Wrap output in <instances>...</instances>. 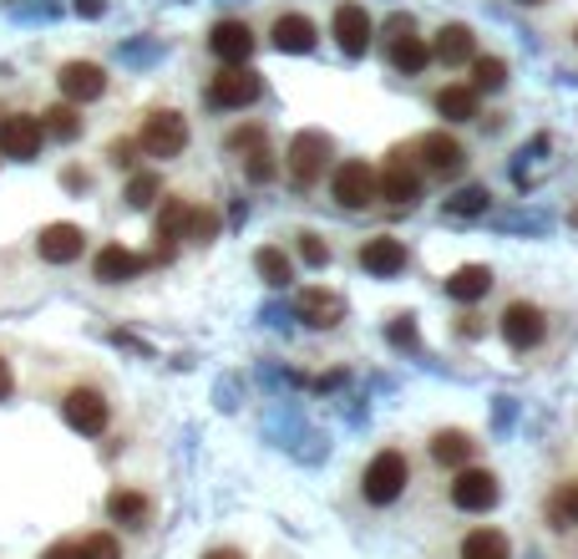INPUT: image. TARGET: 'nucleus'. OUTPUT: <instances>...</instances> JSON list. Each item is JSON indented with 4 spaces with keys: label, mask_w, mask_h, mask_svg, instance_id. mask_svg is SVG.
I'll return each mask as SVG.
<instances>
[{
    "label": "nucleus",
    "mask_w": 578,
    "mask_h": 559,
    "mask_svg": "<svg viewBox=\"0 0 578 559\" xmlns=\"http://www.w3.org/2000/svg\"><path fill=\"white\" fill-rule=\"evenodd\" d=\"M137 147H143L147 158H178V153L188 147V122H184V112H173V107L147 112L143 128H137Z\"/></svg>",
    "instance_id": "1"
},
{
    "label": "nucleus",
    "mask_w": 578,
    "mask_h": 559,
    "mask_svg": "<svg viewBox=\"0 0 578 559\" xmlns=\"http://www.w3.org/2000/svg\"><path fill=\"white\" fill-rule=\"evenodd\" d=\"M360 489H366V498L376 508L396 504V498H401V489H407V458L396 453V448L376 453V458H370V468H366V479H360Z\"/></svg>",
    "instance_id": "2"
},
{
    "label": "nucleus",
    "mask_w": 578,
    "mask_h": 559,
    "mask_svg": "<svg viewBox=\"0 0 578 559\" xmlns=\"http://www.w3.org/2000/svg\"><path fill=\"white\" fill-rule=\"evenodd\" d=\"M498 331H502V341H508V347L533 351L543 336H548V320H543V310L533 306V300H513V306L498 316Z\"/></svg>",
    "instance_id": "3"
},
{
    "label": "nucleus",
    "mask_w": 578,
    "mask_h": 559,
    "mask_svg": "<svg viewBox=\"0 0 578 559\" xmlns=\"http://www.w3.org/2000/svg\"><path fill=\"white\" fill-rule=\"evenodd\" d=\"M46 143L41 133V118L31 112H11V118H0V158H15V163H31Z\"/></svg>",
    "instance_id": "4"
},
{
    "label": "nucleus",
    "mask_w": 578,
    "mask_h": 559,
    "mask_svg": "<svg viewBox=\"0 0 578 559\" xmlns=\"http://www.w3.org/2000/svg\"><path fill=\"white\" fill-rule=\"evenodd\" d=\"M264 92V81L249 67H224L209 81V107H254Z\"/></svg>",
    "instance_id": "5"
},
{
    "label": "nucleus",
    "mask_w": 578,
    "mask_h": 559,
    "mask_svg": "<svg viewBox=\"0 0 578 559\" xmlns=\"http://www.w3.org/2000/svg\"><path fill=\"white\" fill-rule=\"evenodd\" d=\"M498 498H502V489L487 468H462L457 479H452V504L467 508V514H487Z\"/></svg>",
    "instance_id": "6"
},
{
    "label": "nucleus",
    "mask_w": 578,
    "mask_h": 559,
    "mask_svg": "<svg viewBox=\"0 0 578 559\" xmlns=\"http://www.w3.org/2000/svg\"><path fill=\"white\" fill-rule=\"evenodd\" d=\"M325 158H330V138L325 133H300L289 143V178L300 188H310L320 174H325Z\"/></svg>",
    "instance_id": "7"
},
{
    "label": "nucleus",
    "mask_w": 578,
    "mask_h": 559,
    "mask_svg": "<svg viewBox=\"0 0 578 559\" xmlns=\"http://www.w3.org/2000/svg\"><path fill=\"white\" fill-rule=\"evenodd\" d=\"M330 188H335V204H341V209H370V204H376V168H370V163H341Z\"/></svg>",
    "instance_id": "8"
},
{
    "label": "nucleus",
    "mask_w": 578,
    "mask_h": 559,
    "mask_svg": "<svg viewBox=\"0 0 578 559\" xmlns=\"http://www.w3.org/2000/svg\"><path fill=\"white\" fill-rule=\"evenodd\" d=\"M56 87H62L66 102H97V97L107 92V72L97 67V62H66V67L56 72Z\"/></svg>",
    "instance_id": "9"
},
{
    "label": "nucleus",
    "mask_w": 578,
    "mask_h": 559,
    "mask_svg": "<svg viewBox=\"0 0 578 559\" xmlns=\"http://www.w3.org/2000/svg\"><path fill=\"white\" fill-rule=\"evenodd\" d=\"M62 417L77 427V432L97 438V432L107 427V402H102V392H92V386H77V392H66Z\"/></svg>",
    "instance_id": "10"
},
{
    "label": "nucleus",
    "mask_w": 578,
    "mask_h": 559,
    "mask_svg": "<svg viewBox=\"0 0 578 559\" xmlns=\"http://www.w3.org/2000/svg\"><path fill=\"white\" fill-rule=\"evenodd\" d=\"M294 316H300L304 326H315V331H330V326L345 320V300L335 291H325V285H310V291L294 300Z\"/></svg>",
    "instance_id": "11"
},
{
    "label": "nucleus",
    "mask_w": 578,
    "mask_h": 559,
    "mask_svg": "<svg viewBox=\"0 0 578 559\" xmlns=\"http://www.w3.org/2000/svg\"><path fill=\"white\" fill-rule=\"evenodd\" d=\"M209 52L224 62V67H244L254 56V31L244 26V21H219V26L209 31Z\"/></svg>",
    "instance_id": "12"
},
{
    "label": "nucleus",
    "mask_w": 578,
    "mask_h": 559,
    "mask_svg": "<svg viewBox=\"0 0 578 559\" xmlns=\"http://www.w3.org/2000/svg\"><path fill=\"white\" fill-rule=\"evenodd\" d=\"M330 31H335V41H341L345 56H366V46H370V15L360 11L355 0L335 6V21H330Z\"/></svg>",
    "instance_id": "13"
},
{
    "label": "nucleus",
    "mask_w": 578,
    "mask_h": 559,
    "mask_svg": "<svg viewBox=\"0 0 578 559\" xmlns=\"http://www.w3.org/2000/svg\"><path fill=\"white\" fill-rule=\"evenodd\" d=\"M81 250H87V234H81L77 224H46L36 240V254L46 265H71Z\"/></svg>",
    "instance_id": "14"
},
{
    "label": "nucleus",
    "mask_w": 578,
    "mask_h": 559,
    "mask_svg": "<svg viewBox=\"0 0 578 559\" xmlns=\"http://www.w3.org/2000/svg\"><path fill=\"white\" fill-rule=\"evenodd\" d=\"M426 62H432V52H426V36H416V31H411V21H396L391 67L401 72V77H421V72H426Z\"/></svg>",
    "instance_id": "15"
},
{
    "label": "nucleus",
    "mask_w": 578,
    "mask_h": 559,
    "mask_svg": "<svg viewBox=\"0 0 578 559\" xmlns=\"http://www.w3.org/2000/svg\"><path fill=\"white\" fill-rule=\"evenodd\" d=\"M143 270H147V260H143V254H132L127 244H102L92 275L102 280V285H122V280H137Z\"/></svg>",
    "instance_id": "16"
},
{
    "label": "nucleus",
    "mask_w": 578,
    "mask_h": 559,
    "mask_svg": "<svg viewBox=\"0 0 578 559\" xmlns=\"http://www.w3.org/2000/svg\"><path fill=\"white\" fill-rule=\"evenodd\" d=\"M376 199H391V204H416L421 199V174L411 163H386L376 174Z\"/></svg>",
    "instance_id": "17"
},
{
    "label": "nucleus",
    "mask_w": 578,
    "mask_h": 559,
    "mask_svg": "<svg viewBox=\"0 0 578 559\" xmlns=\"http://www.w3.org/2000/svg\"><path fill=\"white\" fill-rule=\"evenodd\" d=\"M269 41H275L279 52H289V56H300V52H315V21H310V15H279L275 26H269Z\"/></svg>",
    "instance_id": "18"
},
{
    "label": "nucleus",
    "mask_w": 578,
    "mask_h": 559,
    "mask_svg": "<svg viewBox=\"0 0 578 559\" xmlns=\"http://www.w3.org/2000/svg\"><path fill=\"white\" fill-rule=\"evenodd\" d=\"M436 62H447V67H462V62H473L477 56V31L462 26V21H452V26L436 31V46H432Z\"/></svg>",
    "instance_id": "19"
},
{
    "label": "nucleus",
    "mask_w": 578,
    "mask_h": 559,
    "mask_svg": "<svg viewBox=\"0 0 578 559\" xmlns=\"http://www.w3.org/2000/svg\"><path fill=\"white\" fill-rule=\"evenodd\" d=\"M401 265H407V244L391 234H376L360 244V270H370V275H396Z\"/></svg>",
    "instance_id": "20"
},
{
    "label": "nucleus",
    "mask_w": 578,
    "mask_h": 559,
    "mask_svg": "<svg viewBox=\"0 0 578 559\" xmlns=\"http://www.w3.org/2000/svg\"><path fill=\"white\" fill-rule=\"evenodd\" d=\"M421 168L436 178H447L462 168V143L447 133H432V138H421Z\"/></svg>",
    "instance_id": "21"
},
{
    "label": "nucleus",
    "mask_w": 578,
    "mask_h": 559,
    "mask_svg": "<svg viewBox=\"0 0 578 559\" xmlns=\"http://www.w3.org/2000/svg\"><path fill=\"white\" fill-rule=\"evenodd\" d=\"M436 112L447 122H473L477 118V87H467V81L442 87V92H436Z\"/></svg>",
    "instance_id": "22"
},
{
    "label": "nucleus",
    "mask_w": 578,
    "mask_h": 559,
    "mask_svg": "<svg viewBox=\"0 0 578 559\" xmlns=\"http://www.w3.org/2000/svg\"><path fill=\"white\" fill-rule=\"evenodd\" d=\"M188 234V204L184 199H168L158 213V260H168L173 244Z\"/></svg>",
    "instance_id": "23"
},
{
    "label": "nucleus",
    "mask_w": 578,
    "mask_h": 559,
    "mask_svg": "<svg viewBox=\"0 0 578 559\" xmlns=\"http://www.w3.org/2000/svg\"><path fill=\"white\" fill-rule=\"evenodd\" d=\"M462 559H513V545L498 529H473L462 539Z\"/></svg>",
    "instance_id": "24"
},
{
    "label": "nucleus",
    "mask_w": 578,
    "mask_h": 559,
    "mask_svg": "<svg viewBox=\"0 0 578 559\" xmlns=\"http://www.w3.org/2000/svg\"><path fill=\"white\" fill-rule=\"evenodd\" d=\"M487 291H492V270H487V265H462L457 275L447 280L452 300H482Z\"/></svg>",
    "instance_id": "25"
},
{
    "label": "nucleus",
    "mask_w": 578,
    "mask_h": 559,
    "mask_svg": "<svg viewBox=\"0 0 578 559\" xmlns=\"http://www.w3.org/2000/svg\"><path fill=\"white\" fill-rule=\"evenodd\" d=\"M41 133H52V138H62V143H71V138L81 133V112H77V102H56V107H46V112H41Z\"/></svg>",
    "instance_id": "26"
},
{
    "label": "nucleus",
    "mask_w": 578,
    "mask_h": 559,
    "mask_svg": "<svg viewBox=\"0 0 578 559\" xmlns=\"http://www.w3.org/2000/svg\"><path fill=\"white\" fill-rule=\"evenodd\" d=\"M432 458L436 463H447V468H467V458H473V438L457 432V427H447V432H436Z\"/></svg>",
    "instance_id": "27"
},
{
    "label": "nucleus",
    "mask_w": 578,
    "mask_h": 559,
    "mask_svg": "<svg viewBox=\"0 0 578 559\" xmlns=\"http://www.w3.org/2000/svg\"><path fill=\"white\" fill-rule=\"evenodd\" d=\"M107 514L118 524H143L147 519V498L137 489H118L112 498H107Z\"/></svg>",
    "instance_id": "28"
},
{
    "label": "nucleus",
    "mask_w": 578,
    "mask_h": 559,
    "mask_svg": "<svg viewBox=\"0 0 578 559\" xmlns=\"http://www.w3.org/2000/svg\"><path fill=\"white\" fill-rule=\"evenodd\" d=\"M548 519L558 529H578V483H564V489L548 498Z\"/></svg>",
    "instance_id": "29"
},
{
    "label": "nucleus",
    "mask_w": 578,
    "mask_h": 559,
    "mask_svg": "<svg viewBox=\"0 0 578 559\" xmlns=\"http://www.w3.org/2000/svg\"><path fill=\"white\" fill-rule=\"evenodd\" d=\"M502 81H508V62H502V56H473V87L498 92Z\"/></svg>",
    "instance_id": "30"
},
{
    "label": "nucleus",
    "mask_w": 578,
    "mask_h": 559,
    "mask_svg": "<svg viewBox=\"0 0 578 559\" xmlns=\"http://www.w3.org/2000/svg\"><path fill=\"white\" fill-rule=\"evenodd\" d=\"M482 209H487V188L482 184L457 188V194L447 199V213H457V219H462V213H482Z\"/></svg>",
    "instance_id": "31"
},
{
    "label": "nucleus",
    "mask_w": 578,
    "mask_h": 559,
    "mask_svg": "<svg viewBox=\"0 0 578 559\" xmlns=\"http://www.w3.org/2000/svg\"><path fill=\"white\" fill-rule=\"evenodd\" d=\"M254 265H259V275L269 280V285H289V260L279 250H259L254 254Z\"/></svg>",
    "instance_id": "32"
},
{
    "label": "nucleus",
    "mask_w": 578,
    "mask_h": 559,
    "mask_svg": "<svg viewBox=\"0 0 578 559\" xmlns=\"http://www.w3.org/2000/svg\"><path fill=\"white\" fill-rule=\"evenodd\" d=\"M77 559H122V549H118L112 534H92V539H81L77 545Z\"/></svg>",
    "instance_id": "33"
},
{
    "label": "nucleus",
    "mask_w": 578,
    "mask_h": 559,
    "mask_svg": "<svg viewBox=\"0 0 578 559\" xmlns=\"http://www.w3.org/2000/svg\"><path fill=\"white\" fill-rule=\"evenodd\" d=\"M244 174H249V184H269V178H275V158H269V143L249 147V163H244Z\"/></svg>",
    "instance_id": "34"
},
{
    "label": "nucleus",
    "mask_w": 578,
    "mask_h": 559,
    "mask_svg": "<svg viewBox=\"0 0 578 559\" xmlns=\"http://www.w3.org/2000/svg\"><path fill=\"white\" fill-rule=\"evenodd\" d=\"M158 174H137V178H132V184H127V204H132V209H147V204H153V199H158Z\"/></svg>",
    "instance_id": "35"
},
{
    "label": "nucleus",
    "mask_w": 578,
    "mask_h": 559,
    "mask_svg": "<svg viewBox=\"0 0 578 559\" xmlns=\"http://www.w3.org/2000/svg\"><path fill=\"white\" fill-rule=\"evenodd\" d=\"M188 234H193V240H213V234H219V213L188 209Z\"/></svg>",
    "instance_id": "36"
},
{
    "label": "nucleus",
    "mask_w": 578,
    "mask_h": 559,
    "mask_svg": "<svg viewBox=\"0 0 578 559\" xmlns=\"http://www.w3.org/2000/svg\"><path fill=\"white\" fill-rule=\"evenodd\" d=\"M300 254H304V265H315V270L330 260V250L320 244V234H300Z\"/></svg>",
    "instance_id": "37"
},
{
    "label": "nucleus",
    "mask_w": 578,
    "mask_h": 559,
    "mask_svg": "<svg viewBox=\"0 0 578 559\" xmlns=\"http://www.w3.org/2000/svg\"><path fill=\"white\" fill-rule=\"evenodd\" d=\"M264 143V128H238V133H229V147H238V153H249V147Z\"/></svg>",
    "instance_id": "38"
},
{
    "label": "nucleus",
    "mask_w": 578,
    "mask_h": 559,
    "mask_svg": "<svg viewBox=\"0 0 578 559\" xmlns=\"http://www.w3.org/2000/svg\"><path fill=\"white\" fill-rule=\"evenodd\" d=\"M391 341H396V347H416V331H411V320H396V326H391Z\"/></svg>",
    "instance_id": "39"
},
{
    "label": "nucleus",
    "mask_w": 578,
    "mask_h": 559,
    "mask_svg": "<svg viewBox=\"0 0 578 559\" xmlns=\"http://www.w3.org/2000/svg\"><path fill=\"white\" fill-rule=\"evenodd\" d=\"M11 386H15V376H11V361L0 357V402L11 397Z\"/></svg>",
    "instance_id": "40"
},
{
    "label": "nucleus",
    "mask_w": 578,
    "mask_h": 559,
    "mask_svg": "<svg viewBox=\"0 0 578 559\" xmlns=\"http://www.w3.org/2000/svg\"><path fill=\"white\" fill-rule=\"evenodd\" d=\"M41 559H77V545H52Z\"/></svg>",
    "instance_id": "41"
},
{
    "label": "nucleus",
    "mask_w": 578,
    "mask_h": 559,
    "mask_svg": "<svg viewBox=\"0 0 578 559\" xmlns=\"http://www.w3.org/2000/svg\"><path fill=\"white\" fill-rule=\"evenodd\" d=\"M132 147L137 143H112V163H132Z\"/></svg>",
    "instance_id": "42"
},
{
    "label": "nucleus",
    "mask_w": 578,
    "mask_h": 559,
    "mask_svg": "<svg viewBox=\"0 0 578 559\" xmlns=\"http://www.w3.org/2000/svg\"><path fill=\"white\" fill-rule=\"evenodd\" d=\"M77 11L81 15H97V11H102V0H77Z\"/></svg>",
    "instance_id": "43"
},
{
    "label": "nucleus",
    "mask_w": 578,
    "mask_h": 559,
    "mask_svg": "<svg viewBox=\"0 0 578 559\" xmlns=\"http://www.w3.org/2000/svg\"><path fill=\"white\" fill-rule=\"evenodd\" d=\"M203 559H244L238 549H213V555H203Z\"/></svg>",
    "instance_id": "44"
},
{
    "label": "nucleus",
    "mask_w": 578,
    "mask_h": 559,
    "mask_svg": "<svg viewBox=\"0 0 578 559\" xmlns=\"http://www.w3.org/2000/svg\"><path fill=\"white\" fill-rule=\"evenodd\" d=\"M574 46H578V26H574Z\"/></svg>",
    "instance_id": "45"
},
{
    "label": "nucleus",
    "mask_w": 578,
    "mask_h": 559,
    "mask_svg": "<svg viewBox=\"0 0 578 559\" xmlns=\"http://www.w3.org/2000/svg\"><path fill=\"white\" fill-rule=\"evenodd\" d=\"M523 6H538V0H523Z\"/></svg>",
    "instance_id": "46"
}]
</instances>
